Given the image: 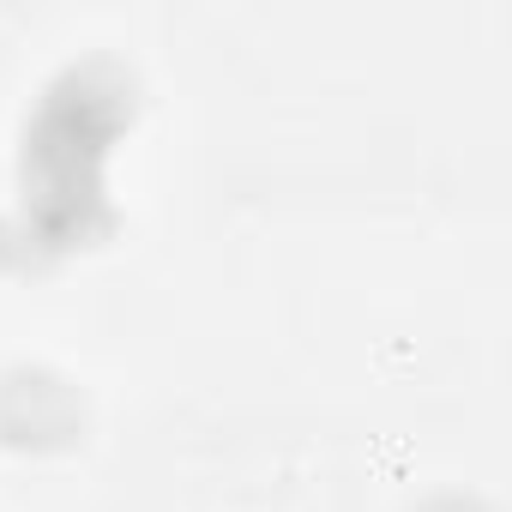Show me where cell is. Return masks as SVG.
<instances>
[{"instance_id":"1","label":"cell","mask_w":512,"mask_h":512,"mask_svg":"<svg viewBox=\"0 0 512 512\" xmlns=\"http://www.w3.org/2000/svg\"><path fill=\"white\" fill-rule=\"evenodd\" d=\"M133 121V79L115 61H79L49 91L25 133V229L43 247H85L109 229L103 157Z\"/></svg>"},{"instance_id":"2","label":"cell","mask_w":512,"mask_h":512,"mask_svg":"<svg viewBox=\"0 0 512 512\" xmlns=\"http://www.w3.org/2000/svg\"><path fill=\"white\" fill-rule=\"evenodd\" d=\"M85 428V398L49 368H13L0 380V440L13 446H67Z\"/></svg>"}]
</instances>
